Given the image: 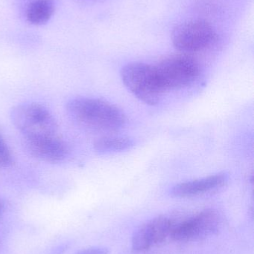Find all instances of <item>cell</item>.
I'll return each instance as SVG.
<instances>
[{
	"mask_svg": "<svg viewBox=\"0 0 254 254\" xmlns=\"http://www.w3.org/2000/svg\"><path fill=\"white\" fill-rule=\"evenodd\" d=\"M66 110L75 123L91 131H116L126 122L125 115L120 109L98 98H72L67 101Z\"/></svg>",
	"mask_w": 254,
	"mask_h": 254,
	"instance_id": "6da1fadb",
	"label": "cell"
},
{
	"mask_svg": "<svg viewBox=\"0 0 254 254\" xmlns=\"http://www.w3.org/2000/svg\"><path fill=\"white\" fill-rule=\"evenodd\" d=\"M120 75L125 87L137 99L148 105L158 104L165 92L155 65L130 63L122 67Z\"/></svg>",
	"mask_w": 254,
	"mask_h": 254,
	"instance_id": "7a4b0ae2",
	"label": "cell"
},
{
	"mask_svg": "<svg viewBox=\"0 0 254 254\" xmlns=\"http://www.w3.org/2000/svg\"><path fill=\"white\" fill-rule=\"evenodd\" d=\"M10 119L22 137L58 134V126L51 112L37 103H24L12 109Z\"/></svg>",
	"mask_w": 254,
	"mask_h": 254,
	"instance_id": "3957f363",
	"label": "cell"
},
{
	"mask_svg": "<svg viewBox=\"0 0 254 254\" xmlns=\"http://www.w3.org/2000/svg\"><path fill=\"white\" fill-rule=\"evenodd\" d=\"M155 66L165 92L187 87L201 74L198 61L186 54L166 57Z\"/></svg>",
	"mask_w": 254,
	"mask_h": 254,
	"instance_id": "277c9868",
	"label": "cell"
},
{
	"mask_svg": "<svg viewBox=\"0 0 254 254\" xmlns=\"http://www.w3.org/2000/svg\"><path fill=\"white\" fill-rule=\"evenodd\" d=\"M216 39L217 34L213 25L199 19L180 24L171 34L173 46L186 55L205 50L216 42Z\"/></svg>",
	"mask_w": 254,
	"mask_h": 254,
	"instance_id": "5b68a950",
	"label": "cell"
},
{
	"mask_svg": "<svg viewBox=\"0 0 254 254\" xmlns=\"http://www.w3.org/2000/svg\"><path fill=\"white\" fill-rule=\"evenodd\" d=\"M220 225L218 212L207 209L173 227L170 235L178 242L202 240L217 232Z\"/></svg>",
	"mask_w": 254,
	"mask_h": 254,
	"instance_id": "8992f818",
	"label": "cell"
},
{
	"mask_svg": "<svg viewBox=\"0 0 254 254\" xmlns=\"http://www.w3.org/2000/svg\"><path fill=\"white\" fill-rule=\"evenodd\" d=\"M22 140L26 152L36 159L44 162H62L70 154L68 145L58 134L22 137Z\"/></svg>",
	"mask_w": 254,
	"mask_h": 254,
	"instance_id": "52a82bcc",
	"label": "cell"
},
{
	"mask_svg": "<svg viewBox=\"0 0 254 254\" xmlns=\"http://www.w3.org/2000/svg\"><path fill=\"white\" fill-rule=\"evenodd\" d=\"M173 227L172 221L166 216H159L146 222L133 236V249L137 252L149 250L164 242L171 234Z\"/></svg>",
	"mask_w": 254,
	"mask_h": 254,
	"instance_id": "ba28073f",
	"label": "cell"
},
{
	"mask_svg": "<svg viewBox=\"0 0 254 254\" xmlns=\"http://www.w3.org/2000/svg\"><path fill=\"white\" fill-rule=\"evenodd\" d=\"M228 182V176L225 173H218L198 180L183 182L171 189L172 196L177 198H191L207 193L222 188Z\"/></svg>",
	"mask_w": 254,
	"mask_h": 254,
	"instance_id": "9c48e42d",
	"label": "cell"
},
{
	"mask_svg": "<svg viewBox=\"0 0 254 254\" xmlns=\"http://www.w3.org/2000/svg\"><path fill=\"white\" fill-rule=\"evenodd\" d=\"M134 145V140L129 137L105 136L97 139L93 147L98 153L107 154L130 149Z\"/></svg>",
	"mask_w": 254,
	"mask_h": 254,
	"instance_id": "30bf717a",
	"label": "cell"
},
{
	"mask_svg": "<svg viewBox=\"0 0 254 254\" xmlns=\"http://www.w3.org/2000/svg\"><path fill=\"white\" fill-rule=\"evenodd\" d=\"M53 10L52 0H36L27 10V19L35 25L44 23L52 16Z\"/></svg>",
	"mask_w": 254,
	"mask_h": 254,
	"instance_id": "8fae6325",
	"label": "cell"
},
{
	"mask_svg": "<svg viewBox=\"0 0 254 254\" xmlns=\"http://www.w3.org/2000/svg\"><path fill=\"white\" fill-rule=\"evenodd\" d=\"M13 161L11 152L0 135V168L10 167L13 164Z\"/></svg>",
	"mask_w": 254,
	"mask_h": 254,
	"instance_id": "7c38bea8",
	"label": "cell"
},
{
	"mask_svg": "<svg viewBox=\"0 0 254 254\" xmlns=\"http://www.w3.org/2000/svg\"><path fill=\"white\" fill-rule=\"evenodd\" d=\"M107 249L103 247H92L84 249L77 254H108Z\"/></svg>",
	"mask_w": 254,
	"mask_h": 254,
	"instance_id": "4fadbf2b",
	"label": "cell"
},
{
	"mask_svg": "<svg viewBox=\"0 0 254 254\" xmlns=\"http://www.w3.org/2000/svg\"><path fill=\"white\" fill-rule=\"evenodd\" d=\"M4 204L2 200L0 198V215L2 213L3 210H4Z\"/></svg>",
	"mask_w": 254,
	"mask_h": 254,
	"instance_id": "5bb4252c",
	"label": "cell"
}]
</instances>
